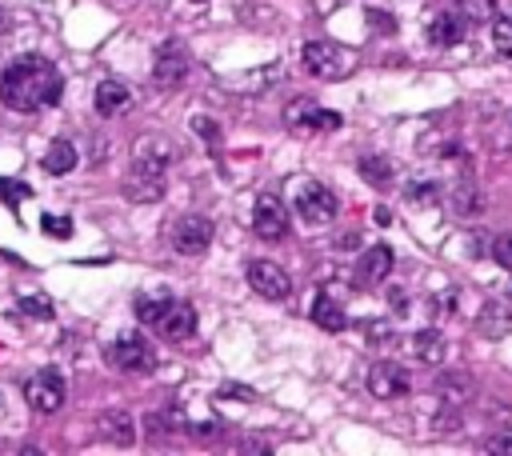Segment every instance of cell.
<instances>
[{
    "label": "cell",
    "instance_id": "obj_29",
    "mask_svg": "<svg viewBox=\"0 0 512 456\" xmlns=\"http://www.w3.org/2000/svg\"><path fill=\"white\" fill-rule=\"evenodd\" d=\"M21 309L29 312V316H36V321H52V312H57V304H52L49 296L33 293V296H24V301H21Z\"/></svg>",
    "mask_w": 512,
    "mask_h": 456
},
{
    "label": "cell",
    "instance_id": "obj_7",
    "mask_svg": "<svg viewBox=\"0 0 512 456\" xmlns=\"http://www.w3.org/2000/svg\"><path fill=\"white\" fill-rule=\"evenodd\" d=\"M209 245H212V220L200 217V212H184L172 228V248L181 256H200Z\"/></svg>",
    "mask_w": 512,
    "mask_h": 456
},
{
    "label": "cell",
    "instance_id": "obj_17",
    "mask_svg": "<svg viewBox=\"0 0 512 456\" xmlns=\"http://www.w3.org/2000/svg\"><path fill=\"white\" fill-rule=\"evenodd\" d=\"M472 24L464 21L461 13H444V16H436L433 24H428V41L436 44V49H452V44H461L464 36H469Z\"/></svg>",
    "mask_w": 512,
    "mask_h": 456
},
{
    "label": "cell",
    "instance_id": "obj_32",
    "mask_svg": "<svg viewBox=\"0 0 512 456\" xmlns=\"http://www.w3.org/2000/svg\"><path fill=\"white\" fill-rule=\"evenodd\" d=\"M41 228L49 232V237H61V240H69V237H72V220H69V217H52V212H44Z\"/></svg>",
    "mask_w": 512,
    "mask_h": 456
},
{
    "label": "cell",
    "instance_id": "obj_35",
    "mask_svg": "<svg viewBox=\"0 0 512 456\" xmlns=\"http://www.w3.org/2000/svg\"><path fill=\"white\" fill-rule=\"evenodd\" d=\"M489 452H500V456H512V433H500L489 441Z\"/></svg>",
    "mask_w": 512,
    "mask_h": 456
},
{
    "label": "cell",
    "instance_id": "obj_11",
    "mask_svg": "<svg viewBox=\"0 0 512 456\" xmlns=\"http://www.w3.org/2000/svg\"><path fill=\"white\" fill-rule=\"evenodd\" d=\"M365 385H368V393L377 396V400H396V396L408 393L405 368L393 365V360H380V365H372L368 377H365Z\"/></svg>",
    "mask_w": 512,
    "mask_h": 456
},
{
    "label": "cell",
    "instance_id": "obj_23",
    "mask_svg": "<svg viewBox=\"0 0 512 456\" xmlns=\"http://www.w3.org/2000/svg\"><path fill=\"white\" fill-rule=\"evenodd\" d=\"M413 357L421 360V365H428V368L441 365V360H444V337L436 329H421L413 337Z\"/></svg>",
    "mask_w": 512,
    "mask_h": 456
},
{
    "label": "cell",
    "instance_id": "obj_28",
    "mask_svg": "<svg viewBox=\"0 0 512 456\" xmlns=\"http://www.w3.org/2000/svg\"><path fill=\"white\" fill-rule=\"evenodd\" d=\"M492 44H497L500 57H512V16H497V24H492Z\"/></svg>",
    "mask_w": 512,
    "mask_h": 456
},
{
    "label": "cell",
    "instance_id": "obj_30",
    "mask_svg": "<svg viewBox=\"0 0 512 456\" xmlns=\"http://www.w3.org/2000/svg\"><path fill=\"white\" fill-rule=\"evenodd\" d=\"M360 332L368 337V344H393L396 340V332H393V324L388 321H365L360 324Z\"/></svg>",
    "mask_w": 512,
    "mask_h": 456
},
{
    "label": "cell",
    "instance_id": "obj_10",
    "mask_svg": "<svg viewBox=\"0 0 512 456\" xmlns=\"http://www.w3.org/2000/svg\"><path fill=\"white\" fill-rule=\"evenodd\" d=\"M248 284H253V293H260L265 301H284L288 296V276L281 265H273V260H253L248 265Z\"/></svg>",
    "mask_w": 512,
    "mask_h": 456
},
{
    "label": "cell",
    "instance_id": "obj_39",
    "mask_svg": "<svg viewBox=\"0 0 512 456\" xmlns=\"http://www.w3.org/2000/svg\"><path fill=\"white\" fill-rule=\"evenodd\" d=\"M13 33V13L8 8H0V36H8Z\"/></svg>",
    "mask_w": 512,
    "mask_h": 456
},
{
    "label": "cell",
    "instance_id": "obj_9",
    "mask_svg": "<svg viewBox=\"0 0 512 456\" xmlns=\"http://www.w3.org/2000/svg\"><path fill=\"white\" fill-rule=\"evenodd\" d=\"M153 77H156V85H161V88L184 85V77H189V52H184V44H176V41L161 44L156 64H153Z\"/></svg>",
    "mask_w": 512,
    "mask_h": 456
},
{
    "label": "cell",
    "instance_id": "obj_38",
    "mask_svg": "<svg viewBox=\"0 0 512 456\" xmlns=\"http://www.w3.org/2000/svg\"><path fill=\"white\" fill-rule=\"evenodd\" d=\"M456 301H461V293H456V288H449V293L436 301V309H441L444 316H452V312H456Z\"/></svg>",
    "mask_w": 512,
    "mask_h": 456
},
{
    "label": "cell",
    "instance_id": "obj_24",
    "mask_svg": "<svg viewBox=\"0 0 512 456\" xmlns=\"http://www.w3.org/2000/svg\"><path fill=\"white\" fill-rule=\"evenodd\" d=\"M172 304V293H148V296H136V304H133V312H136V321H144V324H156L161 321V312Z\"/></svg>",
    "mask_w": 512,
    "mask_h": 456
},
{
    "label": "cell",
    "instance_id": "obj_13",
    "mask_svg": "<svg viewBox=\"0 0 512 456\" xmlns=\"http://www.w3.org/2000/svg\"><path fill=\"white\" fill-rule=\"evenodd\" d=\"M253 228L260 240H281L288 232V212L281 197H260L256 200V212H253Z\"/></svg>",
    "mask_w": 512,
    "mask_h": 456
},
{
    "label": "cell",
    "instance_id": "obj_34",
    "mask_svg": "<svg viewBox=\"0 0 512 456\" xmlns=\"http://www.w3.org/2000/svg\"><path fill=\"white\" fill-rule=\"evenodd\" d=\"M0 197H5V200L16 209V200L29 197V189H24V184H13V181H0Z\"/></svg>",
    "mask_w": 512,
    "mask_h": 456
},
{
    "label": "cell",
    "instance_id": "obj_20",
    "mask_svg": "<svg viewBox=\"0 0 512 456\" xmlns=\"http://www.w3.org/2000/svg\"><path fill=\"white\" fill-rule=\"evenodd\" d=\"M77 161H80L77 144H72V141H52V144H49V153L41 156V169H44V172H52V176H64V172L77 169Z\"/></svg>",
    "mask_w": 512,
    "mask_h": 456
},
{
    "label": "cell",
    "instance_id": "obj_41",
    "mask_svg": "<svg viewBox=\"0 0 512 456\" xmlns=\"http://www.w3.org/2000/svg\"><path fill=\"white\" fill-rule=\"evenodd\" d=\"M0 421H5V396H0Z\"/></svg>",
    "mask_w": 512,
    "mask_h": 456
},
{
    "label": "cell",
    "instance_id": "obj_15",
    "mask_svg": "<svg viewBox=\"0 0 512 456\" xmlns=\"http://www.w3.org/2000/svg\"><path fill=\"white\" fill-rule=\"evenodd\" d=\"M120 192H125L133 204H153L164 197V176L161 172H144V169H133L125 176V184H120Z\"/></svg>",
    "mask_w": 512,
    "mask_h": 456
},
{
    "label": "cell",
    "instance_id": "obj_6",
    "mask_svg": "<svg viewBox=\"0 0 512 456\" xmlns=\"http://www.w3.org/2000/svg\"><path fill=\"white\" fill-rule=\"evenodd\" d=\"M24 400L36 408V413H57L64 405V377L57 368H41L24 380Z\"/></svg>",
    "mask_w": 512,
    "mask_h": 456
},
{
    "label": "cell",
    "instance_id": "obj_27",
    "mask_svg": "<svg viewBox=\"0 0 512 456\" xmlns=\"http://www.w3.org/2000/svg\"><path fill=\"white\" fill-rule=\"evenodd\" d=\"M405 197L413 204H433L436 197H441V184L436 181H424V176H416V181L405 184Z\"/></svg>",
    "mask_w": 512,
    "mask_h": 456
},
{
    "label": "cell",
    "instance_id": "obj_12",
    "mask_svg": "<svg viewBox=\"0 0 512 456\" xmlns=\"http://www.w3.org/2000/svg\"><path fill=\"white\" fill-rule=\"evenodd\" d=\"M393 265H396L393 248L388 245H368V253L360 256V265H357V288H380L385 284V276L393 273Z\"/></svg>",
    "mask_w": 512,
    "mask_h": 456
},
{
    "label": "cell",
    "instance_id": "obj_19",
    "mask_svg": "<svg viewBox=\"0 0 512 456\" xmlns=\"http://www.w3.org/2000/svg\"><path fill=\"white\" fill-rule=\"evenodd\" d=\"M312 321L321 324L324 332H344V329H349V316H344L340 301H337V296H329V293H316V301H312Z\"/></svg>",
    "mask_w": 512,
    "mask_h": 456
},
{
    "label": "cell",
    "instance_id": "obj_22",
    "mask_svg": "<svg viewBox=\"0 0 512 456\" xmlns=\"http://www.w3.org/2000/svg\"><path fill=\"white\" fill-rule=\"evenodd\" d=\"M477 332L489 340L505 337V332H512V312L505 309V304H484L480 309V321H477Z\"/></svg>",
    "mask_w": 512,
    "mask_h": 456
},
{
    "label": "cell",
    "instance_id": "obj_5",
    "mask_svg": "<svg viewBox=\"0 0 512 456\" xmlns=\"http://www.w3.org/2000/svg\"><path fill=\"white\" fill-rule=\"evenodd\" d=\"M337 209H340L337 192L321 181H304L301 192H296V212H301L309 225H329V220L337 217Z\"/></svg>",
    "mask_w": 512,
    "mask_h": 456
},
{
    "label": "cell",
    "instance_id": "obj_2",
    "mask_svg": "<svg viewBox=\"0 0 512 456\" xmlns=\"http://www.w3.org/2000/svg\"><path fill=\"white\" fill-rule=\"evenodd\" d=\"M301 60H304V69H309L312 77H321V80L349 77V72L357 69L352 52L340 49V44H329V41H309V44L301 49Z\"/></svg>",
    "mask_w": 512,
    "mask_h": 456
},
{
    "label": "cell",
    "instance_id": "obj_8",
    "mask_svg": "<svg viewBox=\"0 0 512 456\" xmlns=\"http://www.w3.org/2000/svg\"><path fill=\"white\" fill-rule=\"evenodd\" d=\"M176 161V144L169 141V136L153 133V136H141L133 148V169H144V172H169Z\"/></svg>",
    "mask_w": 512,
    "mask_h": 456
},
{
    "label": "cell",
    "instance_id": "obj_26",
    "mask_svg": "<svg viewBox=\"0 0 512 456\" xmlns=\"http://www.w3.org/2000/svg\"><path fill=\"white\" fill-rule=\"evenodd\" d=\"M461 16L469 24L497 21V0H461Z\"/></svg>",
    "mask_w": 512,
    "mask_h": 456
},
{
    "label": "cell",
    "instance_id": "obj_36",
    "mask_svg": "<svg viewBox=\"0 0 512 456\" xmlns=\"http://www.w3.org/2000/svg\"><path fill=\"white\" fill-rule=\"evenodd\" d=\"M368 21H372V29L377 33H396V24H393V16L388 13H368Z\"/></svg>",
    "mask_w": 512,
    "mask_h": 456
},
{
    "label": "cell",
    "instance_id": "obj_16",
    "mask_svg": "<svg viewBox=\"0 0 512 456\" xmlns=\"http://www.w3.org/2000/svg\"><path fill=\"white\" fill-rule=\"evenodd\" d=\"M97 433L105 436L108 444H120V449H133V444H136V424H133V416L120 413V408L97 416Z\"/></svg>",
    "mask_w": 512,
    "mask_h": 456
},
{
    "label": "cell",
    "instance_id": "obj_1",
    "mask_svg": "<svg viewBox=\"0 0 512 456\" xmlns=\"http://www.w3.org/2000/svg\"><path fill=\"white\" fill-rule=\"evenodd\" d=\"M64 97L61 69L41 52H24L0 77V105L13 113H41Z\"/></svg>",
    "mask_w": 512,
    "mask_h": 456
},
{
    "label": "cell",
    "instance_id": "obj_33",
    "mask_svg": "<svg viewBox=\"0 0 512 456\" xmlns=\"http://www.w3.org/2000/svg\"><path fill=\"white\" fill-rule=\"evenodd\" d=\"M192 128H197V133L204 136V141H209L212 148H217L220 144V128L217 125H212V120L209 116H192Z\"/></svg>",
    "mask_w": 512,
    "mask_h": 456
},
{
    "label": "cell",
    "instance_id": "obj_25",
    "mask_svg": "<svg viewBox=\"0 0 512 456\" xmlns=\"http://www.w3.org/2000/svg\"><path fill=\"white\" fill-rule=\"evenodd\" d=\"M360 176H365L372 189H388V184H393V164H388L385 156H365V161H360Z\"/></svg>",
    "mask_w": 512,
    "mask_h": 456
},
{
    "label": "cell",
    "instance_id": "obj_40",
    "mask_svg": "<svg viewBox=\"0 0 512 456\" xmlns=\"http://www.w3.org/2000/svg\"><path fill=\"white\" fill-rule=\"evenodd\" d=\"M377 225H380V228H385V225H393V212H388L385 204H380V209H377Z\"/></svg>",
    "mask_w": 512,
    "mask_h": 456
},
{
    "label": "cell",
    "instance_id": "obj_14",
    "mask_svg": "<svg viewBox=\"0 0 512 456\" xmlns=\"http://www.w3.org/2000/svg\"><path fill=\"white\" fill-rule=\"evenodd\" d=\"M156 329H161L169 340H189L192 332H197V309H192V304H184V301H172L169 309L161 312Z\"/></svg>",
    "mask_w": 512,
    "mask_h": 456
},
{
    "label": "cell",
    "instance_id": "obj_3",
    "mask_svg": "<svg viewBox=\"0 0 512 456\" xmlns=\"http://www.w3.org/2000/svg\"><path fill=\"white\" fill-rule=\"evenodd\" d=\"M108 365L120 368V372H153L156 368V352L153 344L144 337H136V332H125V337H116L108 344Z\"/></svg>",
    "mask_w": 512,
    "mask_h": 456
},
{
    "label": "cell",
    "instance_id": "obj_31",
    "mask_svg": "<svg viewBox=\"0 0 512 456\" xmlns=\"http://www.w3.org/2000/svg\"><path fill=\"white\" fill-rule=\"evenodd\" d=\"M492 260H497V265H505V268H512V232H497V237H492Z\"/></svg>",
    "mask_w": 512,
    "mask_h": 456
},
{
    "label": "cell",
    "instance_id": "obj_37",
    "mask_svg": "<svg viewBox=\"0 0 512 456\" xmlns=\"http://www.w3.org/2000/svg\"><path fill=\"white\" fill-rule=\"evenodd\" d=\"M388 304H393V312L405 316L408 312V293H405V288H393V293H388Z\"/></svg>",
    "mask_w": 512,
    "mask_h": 456
},
{
    "label": "cell",
    "instance_id": "obj_21",
    "mask_svg": "<svg viewBox=\"0 0 512 456\" xmlns=\"http://www.w3.org/2000/svg\"><path fill=\"white\" fill-rule=\"evenodd\" d=\"M449 209H452V217H480L484 212V197H480V189L472 181H461L456 189L449 192Z\"/></svg>",
    "mask_w": 512,
    "mask_h": 456
},
{
    "label": "cell",
    "instance_id": "obj_4",
    "mask_svg": "<svg viewBox=\"0 0 512 456\" xmlns=\"http://www.w3.org/2000/svg\"><path fill=\"white\" fill-rule=\"evenodd\" d=\"M284 125L293 133H337L344 125V116L332 113V108H321L316 100H293L284 108Z\"/></svg>",
    "mask_w": 512,
    "mask_h": 456
},
{
    "label": "cell",
    "instance_id": "obj_42",
    "mask_svg": "<svg viewBox=\"0 0 512 456\" xmlns=\"http://www.w3.org/2000/svg\"><path fill=\"white\" fill-rule=\"evenodd\" d=\"M197 5H204V0H197Z\"/></svg>",
    "mask_w": 512,
    "mask_h": 456
},
{
    "label": "cell",
    "instance_id": "obj_18",
    "mask_svg": "<svg viewBox=\"0 0 512 456\" xmlns=\"http://www.w3.org/2000/svg\"><path fill=\"white\" fill-rule=\"evenodd\" d=\"M92 100H97V113L100 116H120L128 105H133V92H128L125 80L108 77V80H100V85H97V97H92Z\"/></svg>",
    "mask_w": 512,
    "mask_h": 456
}]
</instances>
